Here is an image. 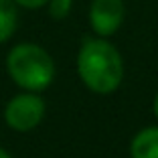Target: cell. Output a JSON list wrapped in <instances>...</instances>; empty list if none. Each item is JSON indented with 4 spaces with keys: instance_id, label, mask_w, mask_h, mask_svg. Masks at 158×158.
I'll return each instance as SVG.
<instances>
[{
    "instance_id": "cell-5",
    "label": "cell",
    "mask_w": 158,
    "mask_h": 158,
    "mask_svg": "<svg viewBox=\"0 0 158 158\" xmlns=\"http://www.w3.org/2000/svg\"><path fill=\"white\" fill-rule=\"evenodd\" d=\"M132 158H158V126H148L132 138Z\"/></svg>"
},
{
    "instance_id": "cell-4",
    "label": "cell",
    "mask_w": 158,
    "mask_h": 158,
    "mask_svg": "<svg viewBox=\"0 0 158 158\" xmlns=\"http://www.w3.org/2000/svg\"><path fill=\"white\" fill-rule=\"evenodd\" d=\"M87 20L95 37H114L126 20V2L124 0H91Z\"/></svg>"
},
{
    "instance_id": "cell-9",
    "label": "cell",
    "mask_w": 158,
    "mask_h": 158,
    "mask_svg": "<svg viewBox=\"0 0 158 158\" xmlns=\"http://www.w3.org/2000/svg\"><path fill=\"white\" fill-rule=\"evenodd\" d=\"M152 112H154V118L158 120V93H156V98H154V103H152Z\"/></svg>"
},
{
    "instance_id": "cell-3",
    "label": "cell",
    "mask_w": 158,
    "mask_h": 158,
    "mask_svg": "<svg viewBox=\"0 0 158 158\" xmlns=\"http://www.w3.org/2000/svg\"><path fill=\"white\" fill-rule=\"evenodd\" d=\"M47 114L45 99L41 93L35 91H23L16 93L14 98L8 99L4 107V122L10 130L14 132H31L43 122Z\"/></svg>"
},
{
    "instance_id": "cell-6",
    "label": "cell",
    "mask_w": 158,
    "mask_h": 158,
    "mask_svg": "<svg viewBox=\"0 0 158 158\" xmlns=\"http://www.w3.org/2000/svg\"><path fill=\"white\" fill-rule=\"evenodd\" d=\"M19 27V6L14 0H0V45L12 39Z\"/></svg>"
},
{
    "instance_id": "cell-10",
    "label": "cell",
    "mask_w": 158,
    "mask_h": 158,
    "mask_svg": "<svg viewBox=\"0 0 158 158\" xmlns=\"http://www.w3.org/2000/svg\"><path fill=\"white\" fill-rule=\"evenodd\" d=\"M0 158H12V156H10V154L6 152L4 148H0Z\"/></svg>"
},
{
    "instance_id": "cell-7",
    "label": "cell",
    "mask_w": 158,
    "mask_h": 158,
    "mask_svg": "<svg viewBox=\"0 0 158 158\" xmlns=\"http://www.w3.org/2000/svg\"><path fill=\"white\" fill-rule=\"evenodd\" d=\"M45 8L53 20H65L73 10V0H49Z\"/></svg>"
},
{
    "instance_id": "cell-8",
    "label": "cell",
    "mask_w": 158,
    "mask_h": 158,
    "mask_svg": "<svg viewBox=\"0 0 158 158\" xmlns=\"http://www.w3.org/2000/svg\"><path fill=\"white\" fill-rule=\"evenodd\" d=\"M14 4L24 10H39L49 4V0H14Z\"/></svg>"
},
{
    "instance_id": "cell-1",
    "label": "cell",
    "mask_w": 158,
    "mask_h": 158,
    "mask_svg": "<svg viewBox=\"0 0 158 158\" xmlns=\"http://www.w3.org/2000/svg\"><path fill=\"white\" fill-rule=\"evenodd\" d=\"M77 75L91 93L110 95L124 81V59L118 47L103 37H89L77 51Z\"/></svg>"
},
{
    "instance_id": "cell-2",
    "label": "cell",
    "mask_w": 158,
    "mask_h": 158,
    "mask_svg": "<svg viewBox=\"0 0 158 158\" xmlns=\"http://www.w3.org/2000/svg\"><path fill=\"white\" fill-rule=\"evenodd\" d=\"M6 73L24 91L41 93L55 79V61L37 43H19L6 55Z\"/></svg>"
}]
</instances>
